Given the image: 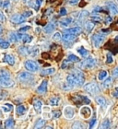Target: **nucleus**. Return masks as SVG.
Masks as SVG:
<instances>
[{
  "instance_id": "f257e3e1",
  "label": "nucleus",
  "mask_w": 118,
  "mask_h": 129,
  "mask_svg": "<svg viewBox=\"0 0 118 129\" xmlns=\"http://www.w3.org/2000/svg\"><path fill=\"white\" fill-rule=\"evenodd\" d=\"M14 85V81L11 79V76L8 70L0 69V86L4 88H10Z\"/></svg>"
},
{
  "instance_id": "f03ea898",
  "label": "nucleus",
  "mask_w": 118,
  "mask_h": 129,
  "mask_svg": "<svg viewBox=\"0 0 118 129\" xmlns=\"http://www.w3.org/2000/svg\"><path fill=\"white\" fill-rule=\"evenodd\" d=\"M70 74L73 76V78H75L76 82H77V86L78 85H83L84 81H85V76H84L83 72H81L79 70H73Z\"/></svg>"
},
{
  "instance_id": "7ed1b4c3",
  "label": "nucleus",
  "mask_w": 118,
  "mask_h": 129,
  "mask_svg": "<svg viewBox=\"0 0 118 129\" xmlns=\"http://www.w3.org/2000/svg\"><path fill=\"white\" fill-rule=\"evenodd\" d=\"M19 49H20L21 54H28V55H31L32 57L37 56L39 54V49L36 47H20Z\"/></svg>"
},
{
  "instance_id": "20e7f679",
  "label": "nucleus",
  "mask_w": 118,
  "mask_h": 129,
  "mask_svg": "<svg viewBox=\"0 0 118 129\" xmlns=\"http://www.w3.org/2000/svg\"><path fill=\"white\" fill-rule=\"evenodd\" d=\"M24 67L30 72H37L38 70H39V64H38L37 62H35L33 60H27V61H25Z\"/></svg>"
},
{
  "instance_id": "39448f33",
  "label": "nucleus",
  "mask_w": 118,
  "mask_h": 129,
  "mask_svg": "<svg viewBox=\"0 0 118 129\" xmlns=\"http://www.w3.org/2000/svg\"><path fill=\"white\" fill-rule=\"evenodd\" d=\"M84 89H85L87 92L91 93V94H95V93H99L100 92L99 86H98L96 83H94V82L87 83L86 85L84 86Z\"/></svg>"
},
{
  "instance_id": "423d86ee",
  "label": "nucleus",
  "mask_w": 118,
  "mask_h": 129,
  "mask_svg": "<svg viewBox=\"0 0 118 129\" xmlns=\"http://www.w3.org/2000/svg\"><path fill=\"white\" fill-rule=\"evenodd\" d=\"M96 63H97V61L94 59V58L88 57L86 60H84V61H82V62L80 63L79 67H81V68H91V67H93L96 64Z\"/></svg>"
},
{
  "instance_id": "0eeeda50",
  "label": "nucleus",
  "mask_w": 118,
  "mask_h": 129,
  "mask_svg": "<svg viewBox=\"0 0 118 129\" xmlns=\"http://www.w3.org/2000/svg\"><path fill=\"white\" fill-rule=\"evenodd\" d=\"M104 34L102 33H97V34L93 35L92 37V42H93V45L95 48H99L100 45L102 44V43L104 41Z\"/></svg>"
},
{
  "instance_id": "6e6552de",
  "label": "nucleus",
  "mask_w": 118,
  "mask_h": 129,
  "mask_svg": "<svg viewBox=\"0 0 118 129\" xmlns=\"http://www.w3.org/2000/svg\"><path fill=\"white\" fill-rule=\"evenodd\" d=\"M74 102H76V103H78V104H79V103H81V104H88V103H91V99L90 98H88L87 96H84V95H76L75 97H74Z\"/></svg>"
},
{
  "instance_id": "1a4fd4ad",
  "label": "nucleus",
  "mask_w": 118,
  "mask_h": 129,
  "mask_svg": "<svg viewBox=\"0 0 118 129\" xmlns=\"http://www.w3.org/2000/svg\"><path fill=\"white\" fill-rule=\"evenodd\" d=\"M76 114V111L72 106H67L64 109V115L67 119H72Z\"/></svg>"
},
{
  "instance_id": "9d476101",
  "label": "nucleus",
  "mask_w": 118,
  "mask_h": 129,
  "mask_svg": "<svg viewBox=\"0 0 118 129\" xmlns=\"http://www.w3.org/2000/svg\"><path fill=\"white\" fill-rule=\"evenodd\" d=\"M79 113H80V116L83 119H88L92 114V111L88 106H84V107H81Z\"/></svg>"
},
{
  "instance_id": "9b49d317",
  "label": "nucleus",
  "mask_w": 118,
  "mask_h": 129,
  "mask_svg": "<svg viewBox=\"0 0 118 129\" xmlns=\"http://www.w3.org/2000/svg\"><path fill=\"white\" fill-rule=\"evenodd\" d=\"M17 37H18V40H21L24 43H30L32 42V37L30 35L24 34V33H21V32L17 33Z\"/></svg>"
},
{
  "instance_id": "f8f14e48",
  "label": "nucleus",
  "mask_w": 118,
  "mask_h": 129,
  "mask_svg": "<svg viewBox=\"0 0 118 129\" xmlns=\"http://www.w3.org/2000/svg\"><path fill=\"white\" fill-rule=\"evenodd\" d=\"M33 78L32 77V74H30L29 72H21L20 74L19 75V77H18V78H19V81H28L30 80V79H32V78Z\"/></svg>"
},
{
  "instance_id": "ddd939ff",
  "label": "nucleus",
  "mask_w": 118,
  "mask_h": 129,
  "mask_svg": "<svg viewBox=\"0 0 118 129\" xmlns=\"http://www.w3.org/2000/svg\"><path fill=\"white\" fill-rule=\"evenodd\" d=\"M37 91L40 94H43L47 91V80H43L42 83L40 84V86L37 88Z\"/></svg>"
},
{
  "instance_id": "4468645a",
  "label": "nucleus",
  "mask_w": 118,
  "mask_h": 129,
  "mask_svg": "<svg viewBox=\"0 0 118 129\" xmlns=\"http://www.w3.org/2000/svg\"><path fill=\"white\" fill-rule=\"evenodd\" d=\"M24 17L20 14H14L11 17V21L14 22V23H21V22L24 21Z\"/></svg>"
},
{
  "instance_id": "2eb2a0df",
  "label": "nucleus",
  "mask_w": 118,
  "mask_h": 129,
  "mask_svg": "<svg viewBox=\"0 0 118 129\" xmlns=\"http://www.w3.org/2000/svg\"><path fill=\"white\" fill-rule=\"evenodd\" d=\"M72 18L71 17H67V18H64V19H60V21H59V25L61 26L62 28H65V27H67L68 25L72 22Z\"/></svg>"
},
{
  "instance_id": "dca6fc26",
  "label": "nucleus",
  "mask_w": 118,
  "mask_h": 129,
  "mask_svg": "<svg viewBox=\"0 0 118 129\" xmlns=\"http://www.w3.org/2000/svg\"><path fill=\"white\" fill-rule=\"evenodd\" d=\"M33 107H34L35 111L38 113H40L42 112V109H43V103H42V102H41L40 100L35 99L34 102H33Z\"/></svg>"
},
{
  "instance_id": "f3484780",
  "label": "nucleus",
  "mask_w": 118,
  "mask_h": 129,
  "mask_svg": "<svg viewBox=\"0 0 118 129\" xmlns=\"http://www.w3.org/2000/svg\"><path fill=\"white\" fill-rule=\"evenodd\" d=\"M76 37H77V35L71 34L68 32H65V34H63V36H62V39L65 42H70V41H73L74 39H76Z\"/></svg>"
},
{
  "instance_id": "a211bd4d",
  "label": "nucleus",
  "mask_w": 118,
  "mask_h": 129,
  "mask_svg": "<svg viewBox=\"0 0 118 129\" xmlns=\"http://www.w3.org/2000/svg\"><path fill=\"white\" fill-rule=\"evenodd\" d=\"M65 32H68V33H71V34L78 35L81 32V29L79 27H73V28H70V29H67V30H65Z\"/></svg>"
},
{
  "instance_id": "6ab92c4d",
  "label": "nucleus",
  "mask_w": 118,
  "mask_h": 129,
  "mask_svg": "<svg viewBox=\"0 0 118 129\" xmlns=\"http://www.w3.org/2000/svg\"><path fill=\"white\" fill-rule=\"evenodd\" d=\"M54 29H55L54 24L52 23V22H50V23H48V24L44 27L43 30H44V32H46V33H52V31H54Z\"/></svg>"
},
{
  "instance_id": "aec40b11",
  "label": "nucleus",
  "mask_w": 118,
  "mask_h": 129,
  "mask_svg": "<svg viewBox=\"0 0 118 129\" xmlns=\"http://www.w3.org/2000/svg\"><path fill=\"white\" fill-rule=\"evenodd\" d=\"M55 72V69L54 67H49V68H45V69L42 70L41 72V75L42 76H47V75H52Z\"/></svg>"
},
{
  "instance_id": "412c9836",
  "label": "nucleus",
  "mask_w": 118,
  "mask_h": 129,
  "mask_svg": "<svg viewBox=\"0 0 118 129\" xmlns=\"http://www.w3.org/2000/svg\"><path fill=\"white\" fill-rule=\"evenodd\" d=\"M112 81H113V78H107V77H106V78H104V79H103V82H102V88H103V89H107V88H109V87L111 86V84H112Z\"/></svg>"
},
{
  "instance_id": "4be33fe9",
  "label": "nucleus",
  "mask_w": 118,
  "mask_h": 129,
  "mask_svg": "<svg viewBox=\"0 0 118 129\" xmlns=\"http://www.w3.org/2000/svg\"><path fill=\"white\" fill-rule=\"evenodd\" d=\"M14 124H15V123H14L13 119L8 118V119H7L5 121V123H4V127H5V128H13Z\"/></svg>"
},
{
  "instance_id": "5701e85b",
  "label": "nucleus",
  "mask_w": 118,
  "mask_h": 129,
  "mask_svg": "<svg viewBox=\"0 0 118 129\" xmlns=\"http://www.w3.org/2000/svg\"><path fill=\"white\" fill-rule=\"evenodd\" d=\"M60 103V97H53L49 100V104L51 106H57Z\"/></svg>"
},
{
  "instance_id": "b1692460",
  "label": "nucleus",
  "mask_w": 118,
  "mask_h": 129,
  "mask_svg": "<svg viewBox=\"0 0 118 129\" xmlns=\"http://www.w3.org/2000/svg\"><path fill=\"white\" fill-rule=\"evenodd\" d=\"M108 4V7H109V8H110V11L111 13L113 14V15H116L117 14V7H116L115 4H113V3L112 2H107Z\"/></svg>"
},
{
  "instance_id": "393cba45",
  "label": "nucleus",
  "mask_w": 118,
  "mask_h": 129,
  "mask_svg": "<svg viewBox=\"0 0 118 129\" xmlns=\"http://www.w3.org/2000/svg\"><path fill=\"white\" fill-rule=\"evenodd\" d=\"M67 82L69 84L71 87L77 86V82H76L75 78H73V76L71 75V74H68V75L67 76Z\"/></svg>"
},
{
  "instance_id": "a878e982",
  "label": "nucleus",
  "mask_w": 118,
  "mask_h": 129,
  "mask_svg": "<svg viewBox=\"0 0 118 129\" xmlns=\"http://www.w3.org/2000/svg\"><path fill=\"white\" fill-rule=\"evenodd\" d=\"M5 58H6V62L8 63V64L13 66V64H15V58H14V56L12 55V54H6Z\"/></svg>"
},
{
  "instance_id": "bb28decb",
  "label": "nucleus",
  "mask_w": 118,
  "mask_h": 129,
  "mask_svg": "<svg viewBox=\"0 0 118 129\" xmlns=\"http://www.w3.org/2000/svg\"><path fill=\"white\" fill-rule=\"evenodd\" d=\"M45 124V120L43 118H39L37 119V121L34 124V128H42V127L44 126Z\"/></svg>"
},
{
  "instance_id": "cd10ccee",
  "label": "nucleus",
  "mask_w": 118,
  "mask_h": 129,
  "mask_svg": "<svg viewBox=\"0 0 118 129\" xmlns=\"http://www.w3.org/2000/svg\"><path fill=\"white\" fill-rule=\"evenodd\" d=\"M16 112H17V114L22 115V114H24V113H26V108H25L24 105H19V106L17 107Z\"/></svg>"
},
{
  "instance_id": "c85d7f7f",
  "label": "nucleus",
  "mask_w": 118,
  "mask_h": 129,
  "mask_svg": "<svg viewBox=\"0 0 118 129\" xmlns=\"http://www.w3.org/2000/svg\"><path fill=\"white\" fill-rule=\"evenodd\" d=\"M106 77H107V71H105V70H102V71H100L99 74H98V79L101 80V81L103 80Z\"/></svg>"
},
{
  "instance_id": "c756f323",
  "label": "nucleus",
  "mask_w": 118,
  "mask_h": 129,
  "mask_svg": "<svg viewBox=\"0 0 118 129\" xmlns=\"http://www.w3.org/2000/svg\"><path fill=\"white\" fill-rule=\"evenodd\" d=\"M94 29V23L92 21H91V20H88V21H87L86 23V30L88 32H91V30Z\"/></svg>"
},
{
  "instance_id": "7c9ffc66",
  "label": "nucleus",
  "mask_w": 118,
  "mask_h": 129,
  "mask_svg": "<svg viewBox=\"0 0 118 129\" xmlns=\"http://www.w3.org/2000/svg\"><path fill=\"white\" fill-rule=\"evenodd\" d=\"M8 46H9V43H8V41L0 39V48L1 49H7V48H8Z\"/></svg>"
},
{
  "instance_id": "2f4dec72",
  "label": "nucleus",
  "mask_w": 118,
  "mask_h": 129,
  "mask_svg": "<svg viewBox=\"0 0 118 129\" xmlns=\"http://www.w3.org/2000/svg\"><path fill=\"white\" fill-rule=\"evenodd\" d=\"M78 52L79 53V54H80L81 56H83V57H86L87 55H88V51H87L84 47H79V48L78 49Z\"/></svg>"
},
{
  "instance_id": "473e14b6",
  "label": "nucleus",
  "mask_w": 118,
  "mask_h": 129,
  "mask_svg": "<svg viewBox=\"0 0 118 129\" xmlns=\"http://www.w3.org/2000/svg\"><path fill=\"white\" fill-rule=\"evenodd\" d=\"M8 41L11 42V43H17L18 42V37H17V34L15 33H10L9 36H8Z\"/></svg>"
},
{
  "instance_id": "72a5a7b5",
  "label": "nucleus",
  "mask_w": 118,
  "mask_h": 129,
  "mask_svg": "<svg viewBox=\"0 0 118 129\" xmlns=\"http://www.w3.org/2000/svg\"><path fill=\"white\" fill-rule=\"evenodd\" d=\"M111 126V123H110V120L108 118H106L104 121L102 122V125H101V128H109Z\"/></svg>"
},
{
  "instance_id": "f704fd0d",
  "label": "nucleus",
  "mask_w": 118,
  "mask_h": 129,
  "mask_svg": "<svg viewBox=\"0 0 118 129\" xmlns=\"http://www.w3.org/2000/svg\"><path fill=\"white\" fill-rule=\"evenodd\" d=\"M96 102L99 103L100 105H102V106H104L106 104V101H105L104 98H102V97H96Z\"/></svg>"
},
{
  "instance_id": "c9c22d12",
  "label": "nucleus",
  "mask_w": 118,
  "mask_h": 129,
  "mask_svg": "<svg viewBox=\"0 0 118 129\" xmlns=\"http://www.w3.org/2000/svg\"><path fill=\"white\" fill-rule=\"evenodd\" d=\"M67 60L70 61V62H78V61H79V58L77 55H75V54H69Z\"/></svg>"
},
{
  "instance_id": "e433bc0d",
  "label": "nucleus",
  "mask_w": 118,
  "mask_h": 129,
  "mask_svg": "<svg viewBox=\"0 0 118 129\" xmlns=\"http://www.w3.org/2000/svg\"><path fill=\"white\" fill-rule=\"evenodd\" d=\"M61 33L60 32H55L54 35H53V37H52V40L54 41V42H59V41L61 40Z\"/></svg>"
},
{
  "instance_id": "4c0bfd02",
  "label": "nucleus",
  "mask_w": 118,
  "mask_h": 129,
  "mask_svg": "<svg viewBox=\"0 0 118 129\" xmlns=\"http://www.w3.org/2000/svg\"><path fill=\"white\" fill-rule=\"evenodd\" d=\"M42 2H43V0H35L33 2V4H34L33 8H34L35 10H39V8H40L41 5H42Z\"/></svg>"
},
{
  "instance_id": "58836bf2",
  "label": "nucleus",
  "mask_w": 118,
  "mask_h": 129,
  "mask_svg": "<svg viewBox=\"0 0 118 129\" xmlns=\"http://www.w3.org/2000/svg\"><path fill=\"white\" fill-rule=\"evenodd\" d=\"M52 116L54 117V118H59L60 116H61V112L59 110H54V111H52L51 113Z\"/></svg>"
},
{
  "instance_id": "ea45409f",
  "label": "nucleus",
  "mask_w": 118,
  "mask_h": 129,
  "mask_svg": "<svg viewBox=\"0 0 118 129\" xmlns=\"http://www.w3.org/2000/svg\"><path fill=\"white\" fill-rule=\"evenodd\" d=\"M113 62V54H110V53H108L107 54V61H106V63H107V64H112Z\"/></svg>"
},
{
  "instance_id": "a19ab883",
  "label": "nucleus",
  "mask_w": 118,
  "mask_h": 129,
  "mask_svg": "<svg viewBox=\"0 0 118 129\" xmlns=\"http://www.w3.org/2000/svg\"><path fill=\"white\" fill-rule=\"evenodd\" d=\"M73 128H83L84 125L82 124H81L80 122H76V123H74V124L72 125Z\"/></svg>"
},
{
  "instance_id": "79ce46f5",
  "label": "nucleus",
  "mask_w": 118,
  "mask_h": 129,
  "mask_svg": "<svg viewBox=\"0 0 118 129\" xmlns=\"http://www.w3.org/2000/svg\"><path fill=\"white\" fill-rule=\"evenodd\" d=\"M32 15H33V12H32V11H25V12H23V14H22V16L24 17V18H30V17H32Z\"/></svg>"
},
{
  "instance_id": "37998d69",
  "label": "nucleus",
  "mask_w": 118,
  "mask_h": 129,
  "mask_svg": "<svg viewBox=\"0 0 118 129\" xmlns=\"http://www.w3.org/2000/svg\"><path fill=\"white\" fill-rule=\"evenodd\" d=\"M96 122H97V118L96 117H93V118L91 120V122H90V125H88V127H90V128H92V127L94 126V124H96Z\"/></svg>"
},
{
  "instance_id": "c03bdc74",
  "label": "nucleus",
  "mask_w": 118,
  "mask_h": 129,
  "mask_svg": "<svg viewBox=\"0 0 118 129\" xmlns=\"http://www.w3.org/2000/svg\"><path fill=\"white\" fill-rule=\"evenodd\" d=\"M67 9L65 8H60V12H59V14L61 15V16H65V15H67Z\"/></svg>"
},
{
  "instance_id": "a18cd8bd",
  "label": "nucleus",
  "mask_w": 118,
  "mask_h": 129,
  "mask_svg": "<svg viewBox=\"0 0 118 129\" xmlns=\"http://www.w3.org/2000/svg\"><path fill=\"white\" fill-rule=\"evenodd\" d=\"M68 62H69L68 60H64V61H63V63H62V64H61L62 68H66V67H68V64H67Z\"/></svg>"
},
{
  "instance_id": "49530a36",
  "label": "nucleus",
  "mask_w": 118,
  "mask_h": 129,
  "mask_svg": "<svg viewBox=\"0 0 118 129\" xmlns=\"http://www.w3.org/2000/svg\"><path fill=\"white\" fill-rule=\"evenodd\" d=\"M30 29H31L30 26H24V27H22L19 29V32H24V31H26V30H30Z\"/></svg>"
},
{
  "instance_id": "de8ad7c7",
  "label": "nucleus",
  "mask_w": 118,
  "mask_h": 129,
  "mask_svg": "<svg viewBox=\"0 0 118 129\" xmlns=\"http://www.w3.org/2000/svg\"><path fill=\"white\" fill-rule=\"evenodd\" d=\"M78 2H79V0H69V4L70 5H72V6L77 5Z\"/></svg>"
},
{
  "instance_id": "09e8293b",
  "label": "nucleus",
  "mask_w": 118,
  "mask_h": 129,
  "mask_svg": "<svg viewBox=\"0 0 118 129\" xmlns=\"http://www.w3.org/2000/svg\"><path fill=\"white\" fill-rule=\"evenodd\" d=\"M91 19H94V20H97V21H101V20H102V19L98 16H92L91 17Z\"/></svg>"
},
{
  "instance_id": "8fccbe9b",
  "label": "nucleus",
  "mask_w": 118,
  "mask_h": 129,
  "mask_svg": "<svg viewBox=\"0 0 118 129\" xmlns=\"http://www.w3.org/2000/svg\"><path fill=\"white\" fill-rule=\"evenodd\" d=\"M4 20H5V17H4V15H3V14L0 12V21L3 22Z\"/></svg>"
},
{
  "instance_id": "3c124183",
  "label": "nucleus",
  "mask_w": 118,
  "mask_h": 129,
  "mask_svg": "<svg viewBox=\"0 0 118 129\" xmlns=\"http://www.w3.org/2000/svg\"><path fill=\"white\" fill-rule=\"evenodd\" d=\"M8 6H9V1H8V0H6L5 2H4V8H7Z\"/></svg>"
},
{
  "instance_id": "603ef678",
  "label": "nucleus",
  "mask_w": 118,
  "mask_h": 129,
  "mask_svg": "<svg viewBox=\"0 0 118 129\" xmlns=\"http://www.w3.org/2000/svg\"><path fill=\"white\" fill-rule=\"evenodd\" d=\"M100 9H101V8H100V7H97V8H95L93 9V12H94V13H97V12H98Z\"/></svg>"
},
{
  "instance_id": "864d4df0",
  "label": "nucleus",
  "mask_w": 118,
  "mask_h": 129,
  "mask_svg": "<svg viewBox=\"0 0 118 129\" xmlns=\"http://www.w3.org/2000/svg\"><path fill=\"white\" fill-rule=\"evenodd\" d=\"M106 19H107V22L112 21V18H111V17H107V18H106Z\"/></svg>"
},
{
  "instance_id": "5fc2aeb1",
  "label": "nucleus",
  "mask_w": 118,
  "mask_h": 129,
  "mask_svg": "<svg viewBox=\"0 0 118 129\" xmlns=\"http://www.w3.org/2000/svg\"><path fill=\"white\" fill-rule=\"evenodd\" d=\"M116 71H117V67H115L113 70V76H116Z\"/></svg>"
},
{
  "instance_id": "6e6d98bb",
  "label": "nucleus",
  "mask_w": 118,
  "mask_h": 129,
  "mask_svg": "<svg viewBox=\"0 0 118 129\" xmlns=\"http://www.w3.org/2000/svg\"><path fill=\"white\" fill-rule=\"evenodd\" d=\"M2 31H3V28H2V26H1V25H0V34H1V33H2Z\"/></svg>"
},
{
  "instance_id": "4d7b16f0",
  "label": "nucleus",
  "mask_w": 118,
  "mask_h": 129,
  "mask_svg": "<svg viewBox=\"0 0 118 129\" xmlns=\"http://www.w3.org/2000/svg\"><path fill=\"white\" fill-rule=\"evenodd\" d=\"M45 128H53V126H45Z\"/></svg>"
},
{
  "instance_id": "13d9d810",
  "label": "nucleus",
  "mask_w": 118,
  "mask_h": 129,
  "mask_svg": "<svg viewBox=\"0 0 118 129\" xmlns=\"http://www.w3.org/2000/svg\"><path fill=\"white\" fill-rule=\"evenodd\" d=\"M3 98H4V97H3V96H2V95H0V100H2V99H3Z\"/></svg>"
},
{
  "instance_id": "bf43d9fd",
  "label": "nucleus",
  "mask_w": 118,
  "mask_h": 129,
  "mask_svg": "<svg viewBox=\"0 0 118 129\" xmlns=\"http://www.w3.org/2000/svg\"><path fill=\"white\" fill-rule=\"evenodd\" d=\"M23 1H26V0H23Z\"/></svg>"
},
{
  "instance_id": "052dcab7",
  "label": "nucleus",
  "mask_w": 118,
  "mask_h": 129,
  "mask_svg": "<svg viewBox=\"0 0 118 129\" xmlns=\"http://www.w3.org/2000/svg\"><path fill=\"white\" fill-rule=\"evenodd\" d=\"M0 127H1V125H0Z\"/></svg>"
}]
</instances>
